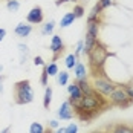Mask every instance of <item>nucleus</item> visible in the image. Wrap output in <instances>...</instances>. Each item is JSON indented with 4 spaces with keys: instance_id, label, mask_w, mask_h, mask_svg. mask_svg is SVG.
<instances>
[{
    "instance_id": "obj_31",
    "label": "nucleus",
    "mask_w": 133,
    "mask_h": 133,
    "mask_svg": "<svg viewBox=\"0 0 133 133\" xmlns=\"http://www.w3.org/2000/svg\"><path fill=\"white\" fill-rule=\"evenodd\" d=\"M34 64H35V66H46L43 57H40V55H35V57H34Z\"/></svg>"
},
{
    "instance_id": "obj_21",
    "label": "nucleus",
    "mask_w": 133,
    "mask_h": 133,
    "mask_svg": "<svg viewBox=\"0 0 133 133\" xmlns=\"http://www.w3.org/2000/svg\"><path fill=\"white\" fill-rule=\"evenodd\" d=\"M57 81H58L60 86H67L69 84V72H66V70L58 72L57 74Z\"/></svg>"
},
{
    "instance_id": "obj_7",
    "label": "nucleus",
    "mask_w": 133,
    "mask_h": 133,
    "mask_svg": "<svg viewBox=\"0 0 133 133\" xmlns=\"http://www.w3.org/2000/svg\"><path fill=\"white\" fill-rule=\"evenodd\" d=\"M64 49H66V46H64V41H63V38H61L60 35L54 34L52 38H51V43H49V51L54 54L52 61H57V60L61 57V54L64 52Z\"/></svg>"
},
{
    "instance_id": "obj_17",
    "label": "nucleus",
    "mask_w": 133,
    "mask_h": 133,
    "mask_svg": "<svg viewBox=\"0 0 133 133\" xmlns=\"http://www.w3.org/2000/svg\"><path fill=\"white\" fill-rule=\"evenodd\" d=\"M18 52H20V64H25L28 60V55H29V48L23 43H18Z\"/></svg>"
},
{
    "instance_id": "obj_16",
    "label": "nucleus",
    "mask_w": 133,
    "mask_h": 133,
    "mask_svg": "<svg viewBox=\"0 0 133 133\" xmlns=\"http://www.w3.org/2000/svg\"><path fill=\"white\" fill-rule=\"evenodd\" d=\"M77 84L80 86L81 92L84 93H92L93 92V87H92V83H89V80L87 78H83V80H77Z\"/></svg>"
},
{
    "instance_id": "obj_25",
    "label": "nucleus",
    "mask_w": 133,
    "mask_h": 133,
    "mask_svg": "<svg viewBox=\"0 0 133 133\" xmlns=\"http://www.w3.org/2000/svg\"><path fill=\"white\" fill-rule=\"evenodd\" d=\"M72 12H74V15H75L77 18H81V17H84V12H86V9H84V6H83V5H75Z\"/></svg>"
},
{
    "instance_id": "obj_9",
    "label": "nucleus",
    "mask_w": 133,
    "mask_h": 133,
    "mask_svg": "<svg viewBox=\"0 0 133 133\" xmlns=\"http://www.w3.org/2000/svg\"><path fill=\"white\" fill-rule=\"evenodd\" d=\"M67 93H69V103L74 106L75 103H78L81 98H83V95L84 93L81 92V89H80V86L77 84V81H74V83H70L69 86H67Z\"/></svg>"
},
{
    "instance_id": "obj_19",
    "label": "nucleus",
    "mask_w": 133,
    "mask_h": 133,
    "mask_svg": "<svg viewBox=\"0 0 133 133\" xmlns=\"http://www.w3.org/2000/svg\"><path fill=\"white\" fill-rule=\"evenodd\" d=\"M54 29H55V22H54V20H49L48 23L43 25V28H41V34H43V35H52Z\"/></svg>"
},
{
    "instance_id": "obj_27",
    "label": "nucleus",
    "mask_w": 133,
    "mask_h": 133,
    "mask_svg": "<svg viewBox=\"0 0 133 133\" xmlns=\"http://www.w3.org/2000/svg\"><path fill=\"white\" fill-rule=\"evenodd\" d=\"M124 89H125V92L129 93L130 99L133 101V80L129 81V83H125V84H124Z\"/></svg>"
},
{
    "instance_id": "obj_32",
    "label": "nucleus",
    "mask_w": 133,
    "mask_h": 133,
    "mask_svg": "<svg viewBox=\"0 0 133 133\" xmlns=\"http://www.w3.org/2000/svg\"><path fill=\"white\" fill-rule=\"evenodd\" d=\"M48 127H49L51 130H55V129H58V127H60V122H58L57 119H51V121H49V124H48Z\"/></svg>"
},
{
    "instance_id": "obj_5",
    "label": "nucleus",
    "mask_w": 133,
    "mask_h": 133,
    "mask_svg": "<svg viewBox=\"0 0 133 133\" xmlns=\"http://www.w3.org/2000/svg\"><path fill=\"white\" fill-rule=\"evenodd\" d=\"M109 103H110L112 106H118V107L125 109V107L130 106L133 101L130 99L129 93L125 92L124 86H116V87H115V90L109 95Z\"/></svg>"
},
{
    "instance_id": "obj_3",
    "label": "nucleus",
    "mask_w": 133,
    "mask_h": 133,
    "mask_svg": "<svg viewBox=\"0 0 133 133\" xmlns=\"http://www.w3.org/2000/svg\"><path fill=\"white\" fill-rule=\"evenodd\" d=\"M109 55H110V52L107 51V48L98 40L95 43V46L92 48V51L89 52V55H87L89 57V64L92 67V72L95 77H96V72L103 69V66H104V63H106Z\"/></svg>"
},
{
    "instance_id": "obj_30",
    "label": "nucleus",
    "mask_w": 133,
    "mask_h": 133,
    "mask_svg": "<svg viewBox=\"0 0 133 133\" xmlns=\"http://www.w3.org/2000/svg\"><path fill=\"white\" fill-rule=\"evenodd\" d=\"M98 5L101 6V9L104 11L106 8H109L110 5H113V0H98Z\"/></svg>"
},
{
    "instance_id": "obj_23",
    "label": "nucleus",
    "mask_w": 133,
    "mask_h": 133,
    "mask_svg": "<svg viewBox=\"0 0 133 133\" xmlns=\"http://www.w3.org/2000/svg\"><path fill=\"white\" fill-rule=\"evenodd\" d=\"M6 9L9 12H17L20 9V2L18 0H8L6 2Z\"/></svg>"
},
{
    "instance_id": "obj_1",
    "label": "nucleus",
    "mask_w": 133,
    "mask_h": 133,
    "mask_svg": "<svg viewBox=\"0 0 133 133\" xmlns=\"http://www.w3.org/2000/svg\"><path fill=\"white\" fill-rule=\"evenodd\" d=\"M109 104H110V103H109V99H107L104 95H101V93H98V92L93 90L92 93L83 95V98H81L78 103H75L72 107H74V113H75L83 122L89 124V122H90L95 116H98Z\"/></svg>"
},
{
    "instance_id": "obj_14",
    "label": "nucleus",
    "mask_w": 133,
    "mask_h": 133,
    "mask_svg": "<svg viewBox=\"0 0 133 133\" xmlns=\"http://www.w3.org/2000/svg\"><path fill=\"white\" fill-rule=\"evenodd\" d=\"M77 20V17L74 15V12H66L63 17H61V20H60V28H69L70 25H74V22Z\"/></svg>"
},
{
    "instance_id": "obj_38",
    "label": "nucleus",
    "mask_w": 133,
    "mask_h": 133,
    "mask_svg": "<svg viewBox=\"0 0 133 133\" xmlns=\"http://www.w3.org/2000/svg\"><path fill=\"white\" fill-rule=\"evenodd\" d=\"M92 133H107V132H104V130H96V132H92Z\"/></svg>"
},
{
    "instance_id": "obj_26",
    "label": "nucleus",
    "mask_w": 133,
    "mask_h": 133,
    "mask_svg": "<svg viewBox=\"0 0 133 133\" xmlns=\"http://www.w3.org/2000/svg\"><path fill=\"white\" fill-rule=\"evenodd\" d=\"M83 49H84V41L80 40L78 43H77L75 49H74V54H75L77 57H80V55H83Z\"/></svg>"
},
{
    "instance_id": "obj_35",
    "label": "nucleus",
    "mask_w": 133,
    "mask_h": 133,
    "mask_svg": "<svg viewBox=\"0 0 133 133\" xmlns=\"http://www.w3.org/2000/svg\"><path fill=\"white\" fill-rule=\"evenodd\" d=\"M3 80H5V77L0 75V93H3Z\"/></svg>"
},
{
    "instance_id": "obj_15",
    "label": "nucleus",
    "mask_w": 133,
    "mask_h": 133,
    "mask_svg": "<svg viewBox=\"0 0 133 133\" xmlns=\"http://www.w3.org/2000/svg\"><path fill=\"white\" fill-rule=\"evenodd\" d=\"M101 14H103V9H101V6L96 3L92 8V11L89 12V15H87V23H90V22H98Z\"/></svg>"
},
{
    "instance_id": "obj_28",
    "label": "nucleus",
    "mask_w": 133,
    "mask_h": 133,
    "mask_svg": "<svg viewBox=\"0 0 133 133\" xmlns=\"http://www.w3.org/2000/svg\"><path fill=\"white\" fill-rule=\"evenodd\" d=\"M64 133H78V125L75 122H70L67 127H64Z\"/></svg>"
},
{
    "instance_id": "obj_34",
    "label": "nucleus",
    "mask_w": 133,
    "mask_h": 133,
    "mask_svg": "<svg viewBox=\"0 0 133 133\" xmlns=\"http://www.w3.org/2000/svg\"><path fill=\"white\" fill-rule=\"evenodd\" d=\"M5 37H6V29L5 28H0V41L5 40Z\"/></svg>"
},
{
    "instance_id": "obj_8",
    "label": "nucleus",
    "mask_w": 133,
    "mask_h": 133,
    "mask_svg": "<svg viewBox=\"0 0 133 133\" xmlns=\"http://www.w3.org/2000/svg\"><path fill=\"white\" fill-rule=\"evenodd\" d=\"M44 20V12L41 6H34L29 12L26 14V22L29 25H40Z\"/></svg>"
},
{
    "instance_id": "obj_2",
    "label": "nucleus",
    "mask_w": 133,
    "mask_h": 133,
    "mask_svg": "<svg viewBox=\"0 0 133 133\" xmlns=\"http://www.w3.org/2000/svg\"><path fill=\"white\" fill-rule=\"evenodd\" d=\"M14 103L18 106H26L34 101V90L29 80H20L14 84Z\"/></svg>"
},
{
    "instance_id": "obj_13",
    "label": "nucleus",
    "mask_w": 133,
    "mask_h": 133,
    "mask_svg": "<svg viewBox=\"0 0 133 133\" xmlns=\"http://www.w3.org/2000/svg\"><path fill=\"white\" fill-rule=\"evenodd\" d=\"M109 133H133V127L127 124H115L110 127Z\"/></svg>"
},
{
    "instance_id": "obj_39",
    "label": "nucleus",
    "mask_w": 133,
    "mask_h": 133,
    "mask_svg": "<svg viewBox=\"0 0 133 133\" xmlns=\"http://www.w3.org/2000/svg\"><path fill=\"white\" fill-rule=\"evenodd\" d=\"M2 72H3V64H0V75H2Z\"/></svg>"
},
{
    "instance_id": "obj_4",
    "label": "nucleus",
    "mask_w": 133,
    "mask_h": 133,
    "mask_svg": "<svg viewBox=\"0 0 133 133\" xmlns=\"http://www.w3.org/2000/svg\"><path fill=\"white\" fill-rule=\"evenodd\" d=\"M98 34H99V20L98 22H90L87 23L86 28V38H84V49L83 54L89 55V52L92 51V48L95 46V43L98 41Z\"/></svg>"
},
{
    "instance_id": "obj_6",
    "label": "nucleus",
    "mask_w": 133,
    "mask_h": 133,
    "mask_svg": "<svg viewBox=\"0 0 133 133\" xmlns=\"http://www.w3.org/2000/svg\"><path fill=\"white\" fill-rule=\"evenodd\" d=\"M92 87H93L95 92L101 93V95H104V96H109L110 93L115 90L116 84H115L113 81L109 80L106 75H101V77H95V78H93Z\"/></svg>"
},
{
    "instance_id": "obj_18",
    "label": "nucleus",
    "mask_w": 133,
    "mask_h": 133,
    "mask_svg": "<svg viewBox=\"0 0 133 133\" xmlns=\"http://www.w3.org/2000/svg\"><path fill=\"white\" fill-rule=\"evenodd\" d=\"M52 87L51 86H46V89H44V98H43V107L44 109H49L51 106V101H52Z\"/></svg>"
},
{
    "instance_id": "obj_20",
    "label": "nucleus",
    "mask_w": 133,
    "mask_h": 133,
    "mask_svg": "<svg viewBox=\"0 0 133 133\" xmlns=\"http://www.w3.org/2000/svg\"><path fill=\"white\" fill-rule=\"evenodd\" d=\"M77 63H78V57L75 54H69L66 58H64V64H66L67 69H74Z\"/></svg>"
},
{
    "instance_id": "obj_11",
    "label": "nucleus",
    "mask_w": 133,
    "mask_h": 133,
    "mask_svg": "<svg viewBox=\"0 0 133 133\" xmlns=\"http://www.w3.org/2000/svg\"><path fill=\"white\" fill-rule=\"evenodd\" d=\"M31 32H32V25H29V23H18L15 29H14V34L17 35V37H20V38H26L31 35Z\"/></svg>"
},
{
    "instance_id": "obj_37",
    "label": "nucleus",
    "mask_w": 133,
    "mask_h": 133,
    "mask_svg": "<svg viewBox=\"0 0 133 133\" xmlns=\"http://www.w3.org/2000/svg\"><path fill=\"white\" fill-rule=\"evenodd\" d=\"M9 130H11V125H8V127H5V129H3V130H2L0 133H9Z\"/></svg>"
},
{
    "instance_id": "obj_24",
    "label": "nucleus",
    "mask_w": 133,
    "mask_h": 133,
    "mask_svg": "<svg viewBox=\"0 0 133 133\" xmlns=\"http://www.w3.org/2000/svg\"><path fill=\"white\" fill-rule=\"evenodd\" d=\"M44 127H43V124L40 122H32L31 125H29V133H44Z\"/></svg>"
},
{
    "instance_id": "obj_36",
    "label": "nucleus",
    "mask_w": 133,
    "mask_h": 133,
    "mask_svg": "<svg viewBox=\"0 0 133 133\" xmlns=\"http://www.w3.org/2000/svg\"><path fill=\"white\" fill-rule=\"evenodd\" d=\"M52 133H64V127H58V129H55Z\"/></svg>"
},
{
    "instance_id": "obj_22",
    "label": "nucleus",
    "mask_w": 133,
    "mask_h": 133,
    "mask_svg": "<svg viewBox=\"0 0 133 133\" xmlns=\"http://www.w3.org/2000/svg\"><path fill=\"white\" fill-rule=\"evenodd\" d=\"M44 69H46V72H48V75H49V77H57V74L60 72L58 64H57L55 61L49 63V64H46V66H44Z\"/></svg>"
},
{
    "instance_id": "obj_10",
    "label": "nucleus",
    "mask_w": 133,
    "mask_h": 133,
    "mask_svg": "<svg viewBox=\"0 0 133 133\" xmlns=\"http://www.w3.org/2000/svg\"><path fill=\"white\" fill-rule=\"evenodd\" d=\"M57 116H58V118H60L61 121H69V119H72V118L75 116L72 104H70L69 101H64V103H61V106H60L58 112H57Z\"/></svg>"
},
{
    "instance_id": "obj_33",
    "label": "nucleus",
    "mask_w": 133,
    "mask_h": 133,
    "mask_svg": "<svg viewBox=\"0 0 133 133\" xmlns=\"http://www.w3.org/2000/svg\"><path fill=\"white\" fill-rule=\"evenodd\" d=\"M69 2H74V3H75V2H78V0H57V2H55V5H57V6H61V5L69 3Z\"/></svg>"
},
{
    "instance_id": "obj_12",
    "label": "nucleus",
    "mask_w": 133,
    "mask_h": 133,
    "mask_svg": "<svg viewBox=\"0 0 133 133\" xmlns=\"http://www.w3.org/2000/svg\"><path fill=\"white\" fill-rule=\"evenodd\" d=\"M74 74H75V78L77 80H83V78H87V69L83 63H77L75 67H74Z\"/></svg>"
},
{
    "instance_id": "obj_29",
    "label": "nucleus",
    "mask_w": 133,
    "mask_h": 133,
    "mask_svg": "<svg viewBox=\"0 0 133 133\" xmlns=\"http://www.w3.org/2000/svg\"><path fill=\"white\" fill-rule=\"evenodd\" d=\"M48 78H49V75H48V72H46V69H44V66H43V72H41V77H40V83L41 86H48Z\"/></svg>"
}]
</instances>
